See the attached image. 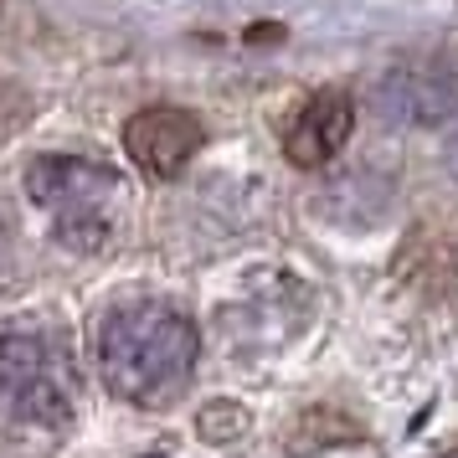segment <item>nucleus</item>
<instances>
[{"instance_id": "nucleus-1", "label": "nucleus", "mask_w": 458, "mask_h": 458, "mask_svg": "<svg viewBox=\"0 0 458 458\" xmlns=\"http://www.w3.org/2000/svg\"><path fill=\"white\" fill-rule=\"evenodd\" d=\"M196 325L170 304H124L98 330V366L129 402H165L196 371Z\"/></svg>"}, {"instance_id": "nucleus-2", "label": "nucleus", "mask_w": 458, "mask_h": 458, "mask_svg": "<svg viewBox=\"0 0 458 458\" xmlns=\"http://www.w3.org/2000/svg\"><path fill=\"white\" fill-rule=\"evenodd\" d=\"M26 196L52 216V227L67 248L98 252L119 227V207H124V181L98 160H78V155H42L26 170Z\"/></svg>"}, {"instance_id": "nucleus-3", "label": "nucleus", "mask_w": 458, "mask_h": 458, "mask_svg": "<svg viewBox=\"0 0 458 458\" xmlns=\"http://www.w3.org/2000/svg\"><path fill=\"white\" fill-rule=\"evenodd\" d=\"M72 417V376L47 335H0V428L52 433Z\"/></svg>"}, {"instance_id": "nucleus-4", "label": "nucleus", "mask_w": 458, "mask_h": 458, "mask_svg": "<svg viewBox=\"0 0 458 458\" xmlns=\"http://www.w3.org/2000/svg\"><path fill=\"white\" fill-rule=\"evenodd\" d=\"M371 108L386 124H443L458 119V67L443 57H417V63H396L381 72L371 88Z\"/></svg>"}, {"instance_id": "nucleus-5", "label": "nucleus", "mask_w": 458, "mask_h": 458, "mask_svg": "<svg viewBox=\"0 0 458 458\" xmlns=\"http://www.w3.org/2000/svg\"><path fill=\"white\" fill-rule=\"evenodd\" d=\"M124 149L145 175L170 181V175H181V170L191 165V155L201 149V124H196V114L170 108V104L140 108L124 129Z\"/></svg>"}, {"instance_id": "nucleus-6", "label": "nucleus", "mask_w": 458, "mask_h": 458, "mask_svg": "<svg viewBox=\"0 0 458 458\" xmlns=\"http://www.w3.org/2000/svg\"><path fill=\"white\" fill-rule=\"evenodd\" d=\"M351 129H355L351 93L345 88H319V93H310L304 104L293 108L289 129H284V155L293 165L314 170L340 155V145L351 140Z\"/></svg>"}, {"instance_id": "nucleus-7", "label": "nucleus", "mask_w": 458, "mask_h": 458, "mask_svg": "<svg viewBox=\"0 0 458 458\" xmlns=\"http://www.w3.org/2000/svg\"><path fill=\"white\" fill-rule=\"evenodd\" d=\"M448 155H454V165H458V119L448 124Z\"/></svg>"}, {"instance_id": "nucleus-8", "label": "nucleus", "mask_w": 458, "mask_h": 458, "mask_svg": "<svg viewBox=\"0 0 458 458\" xmlns=\"http://www.w3.org/2000/svg\"><path fill=\"white\" fill-rule=\"evenodd\" d=\"M448 458H458V454H448Z\"/></svg>"}]
</instances>
